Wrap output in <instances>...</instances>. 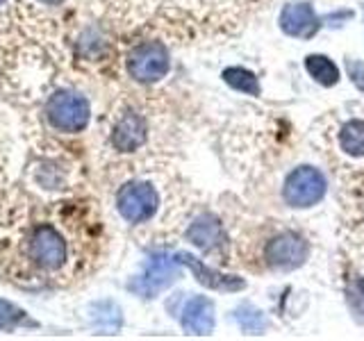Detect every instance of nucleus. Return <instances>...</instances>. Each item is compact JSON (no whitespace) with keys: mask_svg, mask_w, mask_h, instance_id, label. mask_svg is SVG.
Segmentation results:
<instances>
[{"mask_svg":"<svg viewBox=\"0 0 364 341\" xmlns=\"http://www.w3.org/2000/svg\"><path fill=\"white\" fill-rule=\"evenodd\" d=\"M23 257H26L28 266L37 273V278L62 276L68 266V261H71L68 234L60 225H55L50 221L37 223L26 239Z\"/></svg>","mask_w":364,"mask_h":341,"instance_id":"nucleus-1","label":"nucleus"},{"mask_svg":"<svg viewBox=\"0 0 364 341\" xmlns=\"http://www.w3.org/2000/svg\"><path fill=\"white\" fill-rule=\"evenodd\" d=\"M326 178L318 168L314 166H299L287 175L282 187L284 202L291 207H314V205L326 196Z\"/></svg>","mask_w":364,"mask_h":341,"instance_id":"nucleus-2","label":"nucleus"},{"mask_svg":"<svg viewBox=\"0 0 364 341\" xmlns=\"http://www.w3.org/2000/svg\"><path fill=\"white\" fill-rule=\"evenodd\" d=\"M46 114H48V121L55 130L80 132L87 128L91 109H89L87 98H82L80 94H73V91H62V94H55L48 100Z\"/></svg>","mask_w":364,"mask_h":341,"instance_id":"nucleus-3","label":"nucleus"},{"mask_svg":"<svg viewBox=\"0 0 364 341\" xmlns=\"http://www.w3.org/2000/svg\"><path fill=\"white\" fill-rule=\"evenodd\" d=\"M128 73L136 82H157L168 73V50L159 41H146L134 45L128 55Z\"/></svg>","mask_w":364,"mask_h":341,"instance_id":"nucleus-4","label":"nucleus"},{"mask_svg":"<svg viewBox=\"0 0 364 341\" xmlns=\"http://www.w3.org/2000/svg\"><path fill=\"white\" fill-rule=\"evenodd\" d=\"M117 210L128 223H144L157 210V193L146 182H128L117 193Z\"/></svg>","mask_w":364,"mask_h":341,"instance_id":"nucleus-5","label":"nucleus"},{"mask_svg":"<svg viewBox=\"0 0 364 341\" xmlns=\"http://www.w3.org/2000/svg\"><path fill=\"white\" fill-rule=\"evenodd\" d=\"M180 278V261L168 255H155L148 261L146 271L132 284L134 291H139L146 298H153L159 291H164L171 282Z\"/></svg>","mask_w":364,"mask_h":341,"instance_id":"nucleus-6","label":"nucleus"},{"mask_svg":"<svg viewBox=\"0 0 364 341\" xmlns=\"http://www.w3.org/2000/svg\"><path fill=\"white\" fill-rule=\"evenodd\" d=\"M307 255H310V246L303 237L296 232H282L273 237L267 246V261L273 269L291 271L305 264Z\"/></svg>","mask_w":364,"mask_h":341,"instance_id":"nucleus-7","label":"nucleus"},{"mask_svg":"<svg viewBox=\"0 0 364 341\" xmlns=\"http://www.w3.org/2000/svg\"><path fill=\"white\" fill-rule=\"evenodd\" d=\"M146 136H148V128H146V121L141 114L125 112V114H121V119L114 123L112 146L121 153H132L146 144Z\"/></svg>","mask_w":364,"mask_h":341,"instance_id":"nucleus-8","label":"nucleus"},{"mask_svg":"<svg viewBox=\"0 0 364 341\" xmlns=\"http://www.w3.org/2000/svg\"><path fill=\"white\" fill-rule=\"evenodd\" d=\"M280 28L289 37L310 39L318 30V16L307 3H291L280 11Z\"/></svg>","mask_w":364,"mask_h":341,"instance_id":"nucleus-9","label":"nucleus"},{"mask_svg":"<svg viewBox=\"0 0 364 341\" xmlns=\"http://www.w3.org/2000/svg\"><path fill=\"white\" fill-rule=\"evenodd\" d=\"M182 328L187 330L189 335H210L214 330V305L210 298L205 296H193L187 301L185 310L180 316Z\"/></svg>","mask_w":364,"mask_h":341,"instance_id":"nucleus-10","label":"nucleus"},{"mask_svg":"<svg viewBox=\"0 0 364 341\" xmlns=\"http://www.w3.org/2000/svg\"><path fill=\"white\" fill-rule=\"evenodd\" d=\"M178 261L180 264H187L193 276H196V280L200 284H205V287L210 289H216V291H239L244 289V280L242 278H235V276H223V273L214 271L210 266H205L203 261H198L193 255H187V253H180L178 255Z\"/></svg>","mask_w":364,"mask_h":341,"instance_id":"nucleus-11","label":"nucleus"},{"mask_svg":"<svg viewBox=\"0 0 364 341\" xmlns=\"http://www.w3.org/2000/svg\"><path fill=\"white\" fill-rule=\"evenodd\" d=\"M187 239L193 246H198L203 250H214V248H219L223 244V227H221V223H219L216 216L203 214L189 225Z\"/></svg>","mask_w":364,"mask_h":341,"instance_id":"nucleus-12","label":"nucleus"},{"mask_svg":"<svg viewBox=\"0 0 364 341\" xmlns=\"http://www.w3.org/2000/svg\"><path fill=\"white\" fill-rule=\"evenodd\" d=\"M305 68L321 87H335L339 82V68L326 55H307Z\"/></svg>","mask_w":364,"mask_h":341,"instance_id":"nucleus-13","label":"nucleus"},{"mask_svg":"<svg viewBox=\"0 0 364 341\" xmlns=\"http://www.w3.org/2000/svg\"><path fill=\"white\" fill-rule=\"evenodd\" d=\"M339 146L350 157H364V121H348L339 132Z\"/></svg>","mask_w":364,"mask_h":341,"instance_id":"nucleus-14","label":"nucleus"},{"mask_svg":"<svg viewBox=\"0 0 364 341\" xmlns=\"http://www.w3.org/2000/svg\"><path fill=\"white\" fill-rule=\"evenodd\" d=\"M223 80H225V85H230L232 89L242 91V94H248V96H259V91H262L255 73H250L248 68H242V66L225 68Z\"/></svg>","mask_w":364,"mask_h":341,"instance_id":"nucleus-15","label":"nucleus"},{"mask_svg":"<svg viewBox=\"0 0 364 341\" xmlns=\"http://www.w3.org/2000/svg\"><path fill=\"white\" fill-rule=\"evenodd\" d=\"M235 318H237V323L246 330V332H262V330L267 328V316L262 314L257 307L248 305V303L239 307V310L235 312Z\"/></svg>","mask_w":364,"mask_h":341,"instance_id":"nucleus-16","label":"nucleus"},{"mask_svg":"<svg viewBox=\"0 0 364 341\" xmlns=\"http://www.w3.org/2000/svg\"><path fill=\"white\" fill-rule=\"evenodd\" d=\"M348 305L350 310L355 312V316L360 321H364V278L360 276H353L348 280Z\"/></svg>","mask_w":364,"mask_h":341,"instance_id":"nucleus-17","label":"nucleus"},{"mask_svg":"<svg viewBox=\"0 0 364 341\" xmlns=\"http://www.w3.org/2000/svg\"><path fill=\"white\" fill-rule=\"evenodd\" d=\"M23 318V312L18 307H14L7 301H0V330H7L11 325H16Z\"/></svg>","mask_w":364,"mask_h":341,"instance_id":"nucleus-18","label":"nucleus"},{"mask_svg":"<svg viewBox=\"0 0 364 341\" xmlns=\"http://www.w3.org/2000/svg\"><path fill=\"white\" fill-rule=\"evenodd\" d=\"M346 68H348V75L353 80V85H355L362 94H364V64L360 60H348L346 62Z\"/></svg>","mask_w":364,"mask_h":341,"instance_id":"nucleus-19","label":"nucleus"},{"mask_svg":"<svg viewBox=\"0 0 364 341\" xmlns=\"http://www.w3.org/2000/svg\"><path fill=\"white\" fill-rule=\"evenodd\" d=\"M41 3H46V5H57V3H62V0H41Z\"/></svg>","mask_w":364,"mask_h":341,"instance_id":"nucleus-20","label":"nucleus"},{"mask_svg":"<svg viewBox=\"0 0 364 341\" xmlns=\"http://www.w3.org/2000/svg\"><path fill=\"white\" fill-rule=\"evenodd\" d=\"M0 3H3V0H0Z\"/></svg>","mask_w":364,"mask_h":341,"instance_id":"nucleus-21","label":"nucleus"}]
</instances>
